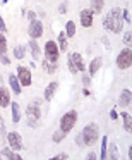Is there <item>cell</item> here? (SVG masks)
I'll return each instance as SVG.
<instances>
[{
	"label": "cell",
	"mask_w": 132,
	"mask_h": 160,
	"mask_svg": "<svg viewBox=\"0 0 132 160\" xmlns=\"http://www.w3.org/2000/svg\"><path fill=\"white\" fill-rule=\"evenodd\" d=\"M0 62H2V64H5V66H7V64L11 62V60H9V57L5 55V53H0Z\"/></svg>",
	"instance_id": "obj_32"
},
{
	"label": "cell",
	"mask_w": 132,
	"mask_h": 160,
	"mask_svg": "<svg viewBox=\"0 0 132 160\" xmlns=\"http://www.w3.org/2000/svg\"><path fill=\"white\" fill-rule=\"evenodd\" d=\"M124 43L127 47H130V31H129V29H127V33L124 35Z\"/></svg>",
	"instance_id": "obj_30"
},
{
	"label": "cell",
	"mask_w": 132,
	"mask_h": 160,
	"mask_svg": "<svg viewBox=\"0 0 132 160\" xmlns=\"http://www.w3.org/2000/svg\"><path fill=\"white\" fill-rule=\"evenodd\" d=\"M101 66H103V59H101V57L93 59V62L89 64V76H94V74L101 69Z\"/></svg>",
	"instance_id": "obj_15"
},
{
	"label": "cell",
	"mask_w": 132,
	"mask_h": 160,
	"mask_svg": "<svg viewBox=\"0 0 132 160\" xmlns=\"http://www.w3.org/2000/svg\"><path fill=\"white\" fill-rule=\"evenodd\" d=\"M82 83L87 86V84L91 83V78H89V76H86V74H82Z\"/></svg>",
	"instance_id": "obj_35"
},
{
	"label": "cell",
	"mask_w": 132,
	"mask_h": 160,
	"mask_svg": "<svg viewBox=\"0 0 132 160\" xmlns=\"http://www.w3.org/2000/svg\"><path fill=\"white\" fill-rule=\"evenodd\" d=\"M59 57H60V52H59V45L57 42H46L45 45V59L48 60H53V62H59Z\"/></svg>",
	"instance_id": "obj_6"
},
{
	"label": "cell",
	"mask_w": 132,
	"mask_h": 160,
	"mask_svg": "<svg viewBox=\"0 0 132 160\" xmlns=\"http://www.w3.org/2000/svg\"><path fill=\"white\" fill-rule=\"evenodd\" d=\"M57 45H59V48L62 50H67V35L65 33H59V43H57Z\"/></svg>",
	"instance_id": "obj_24"
},
{
	"label": "cell",
	"mask_w": 132,
	"mask_h": 160,
	"mask_svg": "<svg viewBox=\"0 0 132 160\" xmlns=\"http://www.w3.org/2000/svg\"><path fill=\"white\" fill-rule=\"evenodd\" d=\"M67 62H70L74 67L77 69V72H84L86 71V66H84V60H82V55H81L79 52H74L69 55V60Z\"/></svg>",
	"instance_id": "obj_8"
},
{
	"label": "cell",
	"mask_w": 132,
	"mask_h": 160,
	"mask_svg": "<svg viewBox=\"0 0 132 160\" xmlns=\"http://www.w3.org/2000/svg\"><path fill=\"white\" fill-rule=\"evenodd\" d=\"M0 31H2V33L7 31V26H5V21H4V18H2V16H0Z\"/></svg>",
	"instance_id": "obj_31"
},
{
	"label": "cell",
	"mask_w": 132,
	"mask_h": 160,
	"mask_svg": "<svg viewBox=\"0 0 132 160\" xmlns=\"http://www.w3.org/2000/svg\"><path fill=\"white\" fill-rule=\"evenodd\" d=\"M67 64H69V71H70V72H72V74H77V69H76V67H74L70 62H67Z\"/></svg>",
	"instance_id": "obj_36"
},
{
	"label": "cell",
	"mask_w": 132,
	"mask_h": 160,
	"mask_svg": "<svg viewBox=\"0 0 132 160\" xmlns=\"http://www.w3.org/2000/svg\"><path fill=\"white\" fill-rule=\"evenodd\" d=\"M0 158H11V160H21L19 153H14L11 148H2L0 150Z\"/></svg>",
	"instance_id": "obj_16"
},
{
	"label": "cell",
	"mask_w": 132,
	"mask_h": 160,
	"mask_svg": "<svg viewBox=\"0 0 132 160\" xmlns=\"http://www.w3.org/2000/svg\"><path fill=\"white\" fill-rule=\"evenodd\" d=\"M43 69H45L46 74H55L57 69H59V62H53V60L45 59L43 60Z\"/></svg>",
	"instance_id": "obj_14"
},
{
	"label": "cell",
	"mask_w": 132,
	"mask_h": 160,
	"mask_svg": "<svg viewBox=\"0 0 132 160\" xmlns=\"http://www.w3.org/2000/svg\"><path fill=\"white\" fill-rule=\"evenodd\" d=\"M28 33H29V36H31L33 40H36V38H40V36L43 35V24H41V21H31L29 22V29H28Z\"/></svg>",
	"instance_id": "obj_9"
},
{
	"label": "cell",
	"mask_w": 132,
	"mask_h": 160,
	"mask_svg": "<svg viewBox=\"0 0 132 160\" xmlns=\"http://www.w3.org/2000/svg\"><path fill=\"white\" fill-rule=\"evenodd\" d=\"M103 5H105L103 0H91V11H93V14H100L103 11Z\"/></svg>",
	"instance_id": "obj_22"
},
{
	"label": "cell",
	"mask_w": 132,
	"mask_h": 160,
	"mask_svg": "<svg viewBox=\"0 0 132 160\" xmlns=\"http://www.w3.org/2000/svg\"><path fill=\"white\" fill-rule=\"evenodd\" d=\"M93 11L91 9H84L82 12H81V24H82V28H91V24H93Z\"/></svg>",
	"instance_id": "obj_11"
},
{
	"label": "cell",
	"mask_w": 132,
	"mask_h": 160,
	"mask_svg": "<svg viewBox=\"0 0 132 160\" xmlns=\"http://www.w3.org/2000/svg\"><path fill=\"white\" fill-rule=\"evenodd\" d=\"M81 139L86 146H93L98 143L100 139V129H98V124L91 122V124H86L82 129V134H81Z\"/></svg>",
	"instance_id": "obj_2"
},
{
	"label": "cell",
	"mask_w": 132,
	"mask_h": 160,
	"mask_svg": "<svg viewBox=\"0 0 132 160\" xmlns=\"http://www.w3.org/2000/svg\"><path fill=\"white\" fill-rule=\"evenodd\" d=\"M76 121H77V112L69 110L67 114L62 115V119H60V129H62L64 132H70L72 128L76 126Z\"/></svg>",
	"instance_id": "obj_3"
},
{
	"label": "cell",
	"mask_w": 132,
	"mask_h": 160,
	"mask_svg": "<svg viewBox=\"0 0 132 160\" xmlns=\"http://www.w3.org/2000/svg\"><path fill=\"white\" fill-rule=\"evenodd\" d=\"M17 79H19V83H21V86H31V83H33L31 71L24 66H19L17 67Z\"/></svg>",
	"instance_id": "obj_7"
},
{
	"label": "cell",
	"mask_w": 132,
	"mask_h": 160,
	"mask_svg": "<svg viewBox=\"0 0 132 160\" xmlns=\"http://www.w3.org/2000/svg\"><path fill=\"white\" fill-rule=\"evenodd\" d=\"M11 107H12V122L17 124V122L21 121V107H19L17 102H12Z\"/></svg>",
	"instance_id": "obj_20"
},
{
	"label": "cell",
	"mask_w": 132,
	"mask_h": 160,
	"mask_svg": "<svg viewBox=\"0 0 132 160\" xmlns=\"http://www.w3.org/2000/svg\"><path fill=\"white\" fill-rule=\"evenodd\" d=\"M7 105H11V93H9L7 88L0 86V107H7Z\"/></svg>",
	"instance_id": "obj_12"
},
{
	"label": "cell",
	"mask_w": 132,
	"mask_h": 160,
	"mask_svg": "<svg viewBox=\"0 0 132 160\" xmlns=\"http://www.w3.org/2000/svg\"><path fill=\"white\" fill-rule=\"evenodd\" d=\"M7 52V40H5L4 33H0V53Z\"/></svg>",
	"instance_id": "obj_28"
},
{
	"label": "cell",
	"mask_w": 132,
	"mask_h": 160,
	"mask_svg": "<svg viewBox=\"0 0 132 160\" xmlns=\"http://www.w3.org/2000/svg\"><path fill=\"white\" fill-rule=\"evenodd\" d=\"M24 55H26V48L22 45H16V48H14V57L16 59H24Z\"/></svg>",
	"instance_id": "obj_26"
},
{
	"label": "cell",
	"mask_w": 132,
	"mask_h": 160,
	"mask_svg": "<svg viewBox=\"0 0 132 160\" xmlns=\"http://www.w3.org/2000/svg\"><path fill=\"white\" fill-rule=\"evenodd\" d=\"M28 47H29V50H31V55H33V59L35 60H38L40 57H41V50H40V47H38V43L35 42V40H29V43H28Z\"/></svg>",
	"instance_id": "obj_17"
},
{
	"label": "cell",
	"mask_w": 132,
	"mask_h": 160,
	"mask_svg": "<svg viewBox=\"0 0 132 160\" xmlns=\"http://www.w3.org/2000/svg\"><path fill=\"white\" fill-rule=\"evenodd\" d=\"M9 83H11V88H12V91H14L16 95H21V83H19V79H17V76L16 74H11L9 76Z\"/></svg>",
	"instance_id": "obj_18"
},
{
	"label": "cell",
	"mask_w": 132,
	"mask_h": 160,
	"mask_svg": "<svg viewBox=\"0 0 132 160\" xmlns=\"http://www.w3.org/2000/svg\"><path fill=\"white\" fill-rule=\"evenodd\" d=\"M53 158L55 160H65V158H69V155H67V153H59V155H55Z\"/></svg>",
	"instance_id": "obj_33"
},
{
	"label": "cell",
	"mask_w": 132,
	"mask_h": 160,
	"mask_svg": "<svg viewBox=\"0 0 132 160\" xmlns=\"http://www.w3.org/2000/svg\"><path fill=\"white\" fill-rule=\"evenodd\" d=\"M87 158H89V160H94V158H96V153H89V155H87Z\"/></svg>",
	"instance_id": "obj_40"
},
{
	"label": "cell",
	"mask_w": 132,
	"mask_h": 160,
	"mask_svg": "<svg viewBox=\"0 0 132 160\" xmlns=\"http://www.w3.org/2000/svg\"><path fill=\"white\" fill-rule=\"evenodd\" d=\"M7 139H9V145L14 152H19L22 148V139H21V134L19 132H9L7 134Z\"/></svg>",
	"instance_id": "obj_10"
},
{
	"label": "cell",
	"mask_w": 132,
	"mask_h": 160,
	"mask_svg": "<svg viewBox=\"0 0 132 160\" xmlns=\"http://www.w3.org/2000/svg\"><path fill=\"white\" fill-rule=\"evenodd\" d=\"M65 9H67V5H65V2H64V4L60 5V12H62V14H65Z\"/></svg>",
	"instance_id": "obj_39"
},
{
	"label": "cell",
	"mask_w": 132,
	"mask_h": 160,
	"mask_svg": "<svg viewBox=\"0 0 132 160\" xmlns=\"http://www.w3.org/2000/svg\"><path fill=\"white\" fill-rule=\"evenodd\" d=\"M122 119H124V129L127 132H130V129H132V117H130V114H129V112H122Z\"/></svg>",
	"instance_id": "obj_21"
},
{
	"label": "cell",
	"mask_w": 132,
	"mask_h": 160,
	"mask_svg": "<svg viewBox=\"0 0 132 160\" xmlns=\"http://www.w3.org/2000/svg\"><path fill=\"white\" fill-rule=\"evenodd\" d=\"M106 145H108V136H103V138H101V153H100V158H106V157H108Z\"/></svg>",
	"instance_id": "obj_25"
},
{
	"label": "cell",
	"mask_w": 132,
	"mask_h": 160,
	"mask_svg": "<svg viewBox=\"0 0 132 160\" xmlns=\"http://www.w3.org/2000/svg\"><path fill=\"white\" fill-rule=\"evenodd\" d=\"M26 115H28L29 126H36V122L41 117V110H40L38 103H29L28 107H26Z\"/></svg>",
	"instance_id": "obj_5"
},
{
	"label": "cell",
	"mask_w": 132,
	"mask_h": 160,
	"mask_svg": "<svg viewBox=\"0 0 132 160\" xmlns=\"http://www.w3.org/2000/svg\"><path fill=\"white\" fill-rule=\"evenodd\" d=\"M117 66H118V69H122V71L130 69V66H132V52H130V47L124 48L120 53H118V57H117Z\"/></svg>",
	"instance_id": "obj_4"
},
{
	"label": "cell",
	"mask_w": 132,
	"mask_h": 160,
	"mask_svg": "<svg viewBox=\"0 0 132 160\" xmlns=\"http://www.w3.org/2000/svg\"><path fill=\"white\" fill-rule=\"evenodd\" d=\"M28 19H29V22H31V21H35V12H31V11H29V12H28Z\"/></svg>",
	"instance_id": "obj_37"
},
{
	"label": "cell",
	"mask_w": 132,
	"mask_h": 160,
	"mask_svg": "<svg viewBox=\"0 0 132 160\" xmlns=\"http://www.w3.org/2000/svg\"><path fill=\"white\" fill-rule=\"evenodd\" d=\"M57 90H59V81H52V83L45 88V100H48V102L52 100Z\"/></svg>",
	"instance_id": "obj_13"
},
{
	"label": "cell",
	"mask_w": 132,
	"mask_h": 160,
	"mask_svg": "<svg viewBox=\"0 0 132 160\" xmlns=\"http://www.w3.org/2000/svg\"><path fill=\"white\" fill-rule=\"evenodd\" d=\"M130 90H124L120 93V100H118V103H120V107H129V105H130Z\"/></svg>",
	"instance_id": "obj_19"
},
{
	"label": "cell",
	"mask_w": 132,
	"mask_h": 160,
	"mask_svg": "<svg viewBox=\"0 0 132 160\" xmlns=\"http://www.w3.org/2000/svg\"><path fill=\"white\" fill-rule=\"evenodd\" d=\"M110 157H111V158H117V153H115V152H117V146H115V145H111L110 146Z\"/></svg>",
	"instance_id": "obj_34"
},
{
	"label": "cell",
	"mask_w": 132,
	"mask_h": 160,
	"mask_svg": "<svg viewBox=\"0 0 132 160\" xmlns=\"http://www.w3.org/2000/svg\"><path fill=\"white\" fill-rule=\"evenodd\" d=\"M122 21H127V24H130V12L125 9V11H122Z\"/></svg>",
	"instance_id": "obj_29"
},
{
	"label": "cell",
	"mask_w": 132,
	"mask_h": 160,
	"mask_svg": "<svg viewBox=\"0 0 132 160\" xmlns=\"http://www.w3.org/2000/svg\"><path fill=\"white\" fill-rule=\"evenodd\" d=\"M65 35H67V38H72V36L76 35V24H74V21H67V24H65Z\"/></svg>",
	"instance_id": "obj_23"
},
{
	"label": "cell",
	"mask_w": 132,
	"mask_h": 160,
	"mask_svg": "<svg viewBox=\"0 0 132 160\" xmlns=\"http://www.w3.org/2000/svg\"><path fill=\"white\" fill-rule=\"evenodd\" d=\"M65 134H67V132H64L62 129H59V131H55V132H53V138H52V139H53V143H60L64 138H65Z\"/></svg>",
	"instance_id": "obj_27"
},
{
	"label": "cell",
	"mask_w": 132,
	"mask_h": 160,
	"mask_svg": "<svg viewBox=\"0 0 132 160\" xmlns=\"http://www.w3.org/2000/svg\"><path fill=\"white\" fill-rule=\"evenodd\" d=\"M103 26L111 33H120L124 29V21H122V9L113 7L108 11V14L105 16Z\"/></svg>",
	"instance_id": "obj_1"
},
{
	"label": "cell",
	"mask_w": 132,
	"mask_h": 160,
	"mask_svg": "<svg viewBox=\"0 0 132 160\" xmlns=\"http://www.w3.org/2000/svg\"><path fill=\"white\" fill-rule=\"evenodd\" d=\"M110 117H111V119H113V121H115V119L118 117V114H117V112H115V110H110Z\"/></svg>",
	"instance_id": "obj_38"
}]
</instances>
